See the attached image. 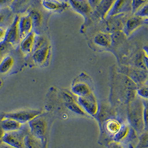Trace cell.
<instances>
[{"label":"cell","mask_w":148,"mask_h":148,"mask_svg":"<svg viewBox=\"0 0 148 148\" xmlns=\"http://www.w3.org/2000/svg\"><path fill=\"white\" fill-rule=\"evenodd\" d=\"M50 52V46L46 42L43 46L34 51L33 54V60L35 63L42 65L47 61Z\"/></svg>","instance_id":"obj_13"},{"label":"cell","mask_w":148,"mask_h":148,"mask_svg":"<svg viewBox=\"0 0 148 148\" xmlns=\"http://www.w3.org/2000/svg\"><path fill=\"white\" fill-rule=\"evenodd\" d=\"M14 64V58L11 56L5 57L0 62V74L7 73L12 67Z\"/></svg>","instance_id":"obj_21"},{"label":"cell","mask_w":148,"mask_h":148,"mask_svg":"<svg viewBox=\"0 0 148 148\" xmlns=\"http://www.w3.org/2000/svg\"><path fill=\"white\" fill-rule=\"evenodd\" d=\"M25 135L18 133V131L5 133L3 138V143H6L14 148H24L23 138Z\"/></svg>","instance_id":"obj_6"},{"label":"cell","mask_w":148,"mask_h":148,"mask_svg":"<svg viewBox=\"0 0 148 148\" xmlns=\"http://www.w3.org/2000/svg\"><path fill=\"white\" fill-rule=\"evenodd\" d=\"M28 16L32 21L33 27L38 28L40 27L42 20V16L40 12L37 10H32L30 11Z\"/></svg>","instance_id":"obj_24"},{"label":"cell","mask_w":148,"mask_h":148,"mask_svg":"<svg viewBox=\"0 0 148 148\" xmlns=\"http://www.w3.org/2000/svg\"><path fill=\"white\" fill-rule=\"evenodd\" d=\"M147 1H131V11L132 14H135L140 8L147 3Z\"/></svg>","instance_id":"obj_27"},{"label":"cell","mask_w":148,"mask_h":148,"mask_svg":"<svg viewBox=\"0 0 148 148\" xmlns=\"http://www.w3.org/2000/svg\"><path fill=\"white\" fill-rule=\"evenodd\" d=\"M35 36V33L32 32L22 40L21 43V49L24 53L29 54L33 51Z\"/></svg>","instance_id":"obj_19"},{"label":"cell","mask_w":148,"mask_h":148,"mask_svg":"<svg viewBox=\"0 0 148 148\" xmlns=\"http://www.w3.org/2000/svg\"><path fill=\"white\" fill-rule=\"evenodd\" d=\"M135 148H148V137L147 132L143 133L139 137V140Z\"/></svg>","instance_id":"obj_26"},{"label":"cell","mask_w":148,"mask_h":148,"mask_svg":"<svg viewBox=\"0 0 148 148\" xmlns=\"http://www.w3.org/2000/svg\"><path fill=\"white\" fill-rule=\"evenodd\" d=\"M24 148H40L38 139L31 134H26L23 138Z\"/></svg>","instance_id":"obj_23"},{"label":"cell","mask_w":148,"mask_h":148,"mask_svg":"<svg viewBox=\"0 0 148 148\" xmlns=\"http://www.w3.org/2000/svg\"><path fill=\"white\" fill-rule=\"evenodd\" d=\"M42 113V112L40 110L27 109L7 113L4 115V117L12 119L22 124L27 122L28 123L37 116H40Z\"/></svg>","instance_id":"obj_2"},{"label":"cell","mask_w":148,"mask_h":148,"mask_svg":"<svg viewBox=\"0 0 148 148\" xmlns=\"http://www.w3.org/2000/svg\"><path fill=\"white\" fill-rule=\"evenodd\" d=\"M20 17L16 16L14 22L6 31L4 40L7 43L14 45L20 38L18 31V21Z\"/></svg>","instance_id":"obj_8"},{"label":"cell","mask_w":148,"mask_h":148,"mask_svg":"<svg viewBox=\"0 0 148 148\" xmlns=\"http://www.w3.org/2000/svg\"><path fill=\"white\" fill-rule=\"evenodd\" d=\"M5 34H6L5 30L4 29H3L2 28L0 27V40H2V39L4 40Z\"/></svg>","instance_id":"obj_34"},{"label":"cell","mask_w":148,"mask_h":148,"mask_svg":"<svg viewBox=\"0 0 148 148\" xmlns=\"http://www.w3.org/2000/svg\"><path fill=\"white\" fill-rule=\"evenodd\" d=\"M134 14L136 16H138L144 18H147L148 14V2L144 5L141 8H140L139 10Z\"/></svg>","instance_id":"obj_28"},{"label":"cell","mask_w":148,"mask_h":148,"mask_svg":"<svg viewBox=\"0 0 148 148\" xmlns=\"http://www.w3.org/2000/svg\"><path fill=\"white\" fill-rule=\"evenodd\" d=\"M78 101L84 111L88 114L95 116L98 113L99 105L93 92L87 96L78 97Z\"/></svg>","instance_id":"obj_4"},{"label":"cell","mask_w":148,"mask_h":148,"mask_svg":"<svg viewBox=\"0 0 148 148\" xmlns=\"http://www.w3.org/2000/svg\"><path fill=\"white\" fill-rule=\"evenodd\" d=\"M7 43L4 40L0 42V54L5 52L7 48Z\"/></svg>","instance_id":"obj_32"},{"label":"cell","mask_w":148,"mask_h":148,"mask_svg":"<svg viewBox=\"0 0 148 148\" xmlns=\"http://www.w3.org/2000/svg\"><path fill=\"white\" fill-rule=\"evenodd\" d=\"M3 18V16L2 15H0V22L2 21Z\"/></svg>","instance_id":"obj_37"},{"label":"cell","mask_w":148,"mask_h":148,"mask_svg":"<svg viewBox=\"0 0 148 148\" xmlns=\"http://www.w3.org/2000/svg\"><path fill=\"white\" fill-rule=\"evenodd\" d=\"M5 133V132L2 129V128L1 126V124H0V145L3 143V138Z\"/></svg>","instance_id":"obj_33"},{"label":"cell","mask_w":148,"mask_h":148,"mask_svg":"<svg viewBox=\"0 0 148 148\" xmlns=\"http://www.w3.org/2000/svg\"><path fill=\"white\" fill-rule=\"evenodd\" d=\"M144 22H147V18H141L136 16L130 17L125 21L123 32L125 36H129Z\"/></svg>","instance_id":"obj_7"},{"label":"cell","mask_w":148,"mask_h":148,"mask_svg":"<svg viewBox=\"0 0 148 148\" xmlns=\"http://www.w3.org/2000/svg\"><path fill=\"white\" fill-rule=\"evenodd\" d=\"M65 105L68 109L74 112L75 114L81 115H85L86 114V113L84 111L78 103H77L75 101L69 103H65Z\"/></svg>","instance_id":"obj_25"},{"label":"cell","mask_w":148,"mask_h":148,"mask_svg":"<svg viewBox=\"0 0 148 148\" xmlns=\"http://www.w3.org/2000/svg\"><path fill=\"white\" fill-rule=\"evenodd\" d=\"M114 2L115 1H101L99 5L94 9L98 17L102 20L107 18Z\"/></svg>","instance_id":"obj_14"},{"label":"cell","mask_w":148,"mask_h":148,"mask_svg":"<svg viewBox=\"0 0 148 148\" xmlns=\"http://www.w3.org/2000/svg\"><path fill=\"white\" fill-rule=\"evenodd\" d=\"M112 148H124V147L119 143H115L112 146Z\"/></svg>","instance_id":"obj_36"},{"label":"cell","mask_w":148,"mask_h":148,"mask_svg":"<svg viewBox=\"0 0 148 148\" xmlns=\"http://www.w3.org/2000/svg\"><path fill=\"white\" fill-rule=\"evenodd\" d=\"M33 24L28 15L21 17L18 21V31L20 39L23 40L28 34L32 32Z\"/></svg>","instance_id":"obj_11"},{"label":"cell","mask_w":148,"mask_h":148,"mask_svg":"<svg viewBox=\"0 0 148 148\" xmlns=\"http://www.w3.org/2000/svg\"><path fill=\"white\" fill-rule=\"evenodd\" d=\"M94 42L99 47L108 48L113 43L112 36L107 33H99L94 37Z\"/></svg>","instance_id":"obj_18"},{"label":"cell","mask_w":148,"mask_h":148,"mask_svg":"<svg viewBox=\"0 0 148 148\" xmlns=\"http://www.w3.org/2000/svg\"><path fill=\"white\" fill-rule=\"evenodd\" d=\"M128 119L131 127L138 133H141L145 130L143 119L144 100L136 97L128 103Z\"/></svg>","instance_id":"obj_1"},{"label":"cell","mask_w":148,"mask_h":148,"mask_svg":"<svg viewBox=\"0 0 148 148\" xmlns=\"http://www.w3.org/2000/svg\"><path fill=\"white\" fill-rule=\"evenodd\" d=\"M68 3L77 13L87 17L92 12V8L88 1H69Z\"/></svg>","instance_id":"obj_12"},{"label":"cell","mask_w":148,"mask_h":148,"mask_svg":"<svg viewBox=\"0 0 148 148\" xmlns=\"http://www.w3.org/2000/svg\"><path fill=\"white\" fill-rule=\"evenodd\" d=\"M130 133V127L127 125H121V128L114 135V140L115 143H121L128 136Z\"/></svg>","instance_id":"obj_22"},{"label":"cell","mask_w":148,"mask_h":148,"mask_svg":"<svg viewBox=\"0 0 148 148\" xmlns=\"http://www.w3.org/2000/svg\"><path fill=\"white\" fill-rule=\"evenodd\" d=\"M148 87L147 86H143L140 87L136 89V95L140 97V98H143L147 99H148Z\"/></svg>","instance_id":"obj_29"},{"label":"cell","mask_w":148,"mask_h":148,"mask_svg":"<svg viewBox=\"0 0 148 148\" xmlns=\"http://www.w3.org/2000/svg\"><path fill=\"white\" fill-rule=\"evenodd\" d=\"M0 148H16L11 146V145H10L8 144H7L6 143H2L1 145H0Z\"/></svg>","instance_id":"obj_35"},{"label":"cell","mask_w":148,"mask_h":148,"mask_svg":"<svg viewBox=\"0 0 148 148\" xmlns=\"http://www.w3.org/2000/svg\"><path fill=\"white\" fill-rule=\"evenodd\" d=\"M131 1H115L114 3L108 14L107 18L125 14V12L131 11Z\"/></svg>","instance_id":"obj_9"},{"label":"cell","mask_w":148,"mask_h":148,"mask_svg":"<svg viewBox=\"0 0 148 148\" xmlns=\"http://www.w3.org/2000/svg\"><path fill=\"white\" fill-rule=\"evenodd\" d=\"M147 71L139 68H130L127 69V76L135 83L138 85L144 84L147 79Z\"/></svg>","instance_id":"obj_5"},{"label":"cell","mask_w":148,"mask_h":148,"mask_svg":"<svg viewBox=\"0 0 148 148\" xmlns=\"http://www.w3.org/2000/svg\"><path fill=\"white\" fill-rule=\"evenodd\" d=\"M31 134L37 139H43L47 131V122L40 116H37L28 122Z\"/></svg>","instance_id":"obj_3"},{"label":"cell","mask_w":148,"mask_h":148,"mask_svg":"<svg viewBox=\"0 0 148 148\" xmlns=\"http://www.w3.org/2000/svg\"><path fill=\"white\" fill-rule=\"evenodd\" d=\"M1 126L5 133L17 132L20 129L22 124L12 119L3 117L0 120Z\"/></svg>","instance_id":"obj_15"},{"label":"cell","mask_w":148,"mask_h":148,"mask_svg":"<svg viewBox=\"0 0 148 148\" xmlns=\"http://www.w3.org/2000/svg\"><path fill=\"white\" fill-rule=\"evenodd\" d=\"M72 92L78 97H85L92 93L91 88L87 83L82 82H77L72 85Z\"/></svg>","instance_id":"obj_16"},{"label":"cell","mask_w":148,"mask_h":148,"mask_svg":"<svg viewBox=\"0 0 148 148\" xmlns=\"http://www.w3.org/2000/svg\"><path fill=\"white\" fill-rule=\"evenodd\" d=\"M43 6L51 11H63L68 6V2L58 1H43Z\"/></svg>","instance_id":"obj_17"},{"label":"cell","mask_w":148,"mask_h":148,"mask_svg":"<svg viewBox=\"0 0 148 148\" xmlns=\"http://www.w3.org/2000/svg\"><path fill=\"white\" fill-rule=\"evenodd\" d=\"M62 98L65 101V103H69L75 101L74 98L71 94L68 93L67 92H63L62 93Z\"/></svg>","instance_id":"obj_31"},{"label":"cell","mask_w":148,"mask_h":148,"mask_svg":"<svg viewBox=\"0 0 148 148\" xmlns=\"http://www.w3.org/2000/svg\"><path fill=\"white\" fill-rule=\"evenodd\" d=\"M124 14H119L108 17L107 22V28L109 31L113 33L123 31L125 22H124Z\"/></svg>","instance_id":"obj_10"},{"label":"cell","mask_w":148,"mask_h":148,"mask_svg":"<svg viewBox=\"0 0 148 148\" xmlns=\"http://www.w3.org/2000/svg\"><path fill=\"white\" fill-rule=\"evenodd\" d=\"M143 119L145 125V130L147 131L148 129V102L144 101V109L143 113Z\"/></svg>","instance_id":"obj_30"},{"label":"cell","mask_w":148,"mask_h":148,"mask_svg":"<svg viewBox=\"0 0 148 148\" xmlns=\"http://www.w3.org/2000/svg\"><path fill=\"white\" fill-rule=\"evenodd\" d=\"M121 123L114 119H109L105 122L104 127L109 134L114 135L121 129Z\"/></svg>","instance_id":"obj_20"}]
</instances>
